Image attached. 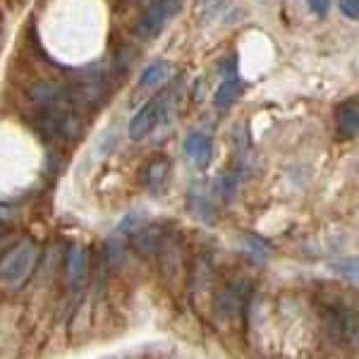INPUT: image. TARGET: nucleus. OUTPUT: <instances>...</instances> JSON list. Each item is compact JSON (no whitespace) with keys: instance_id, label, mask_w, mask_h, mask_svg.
Masks as SVG:
<instances>
[{"instance_id":"obj_8","label":"nucleus","mask_w":359,"mask_h":359,"mask_svg":"<svg viewBox=\"0 0 359 359\" xmlns=\"http://www.w3.org/2000/svg\"><path fill=\"white\" fill-rule=\"evenodd\" d=\"M184 154L196 168H206L213 158V139L208 132H189L184 139Z\"/></svg>"},{"instance_id":"obj_16","label":"nucleus","mask_w":359,"mask_h":359,"mask_svg":"<svg viewBox=\"0 0 359 359\" xmlns=\"http://www.w3.org/2000/svg\"><path fill=\"white\" fill-rule=\"evenodd\" d=\"M240 245L247 254H252L254 259H269V254H271L269 242L262 240V237H257V235H247V233L240 235Z\"/></svg>"},{"instance_id":"obj_10","label":"nucleus","mask_w":359,"mask_h":359,"mask_svg":"<svg viewBox=\"0 0 359 359\" xmlns=\"http://www.w3.org/2000/svg\"><path fill=\"white\" fill-rule=\"evenodd\" d=\"M335 130L343 139L355 137L359 132V101L350 98V101L340 103L335 111Z\"/></svg>"},{"instance_id":"obj_2","label":"nucleus","mask_w":359,"mask_h":359,"mask_svg":"<svg viewBox=\"0 0 359 359\" xmlns=\"http://www.w3.org/2000/svg\"><path fill=\"white\" fill-rule=\"evenodd\" d=\"M321 316L326 323L328 335L335 343H352L359 335V318L357 311L343 302H326L321 306Z\"/></svg>"},{"instance_id":"obj_15","label":"nucleus","mask_w":359,"mask_h":359,"mask_svg":"<svg viewBox=\"0 0 359 359\" xmlns=\"http://www.w3.org/2000/svg\"><path fill=\"white\" fill-rule=\"evenodd\" d=\"M331 271L338 273L340 278L350 283H357L359 285V257H345V259H338V262L331 264Z\"/></svg>"},{"instance_id":"obj_17","label":"nucleus","mask_w":359,"mask_h":359,"mask_svg":"<svg viewBox=\"0 0 359 359\" xmlns=\"http://www.w3.org/2000/svg\"><path fill=\"white\" fill-rule=\"evenodd\" d=\"M235 189H237V175H233V172H228V175L221 177V194L225 201H230L235 196Z\"/></svg>"},{"instance_id":"obj_7","label":"nucleus","mask_w":359,"mask_h":359,"mask_svg":"<svg viewBox=\"0 0 359 359\" xmlns=\"http://www.w3.org/2000/svg\"><path fill=\"white\" fill-rule=\"evenodd\" d=\"M170 172H172L170 161L165 156H154L142 168V184L151 194H163L168 189V182H170Z\"/></svg>"},{"instance_id":"obj_1","label":"nucleus","mask_w":359,"mask_h":359,"mask_svg":"<svg viewBox=\"0 0 359 359\" xmlns=\"http://www.w3.org/2000/svg\"><path fill=\"white\" fill-rule=\"evenodd\" d=\"M39 257H41V249L34 240H17L8 252L0 257V285L8 287V290H20L29 283V278L34 276L39 266Z\"/></svg>"},{"instance_id":"obj_14","label":"nucleus","mask_w":359,"mask_h":359,"mask_svg":"<svg viewBox=\"0 0 359 359\" xmlns=\"http://www.w3.org/2000/svg\"><path fill=\"white\" fill-rule=\"evenodd\" d=\"M163 247V237H161L158 228H147V230H139L137 233V249L147 257L151 254H158V249Z\"/></svg>"},{"instance_id":"obj_13","label":"nucleus","mask_w":359,"mask_h":359,"mask_svg":"<svg viewBox=\"0 0 359 359\" xmlns=\"http://www.w3.org/2000/svg\"><path fill=\"white\" fill-rule=\"evenodd\" d=\"M168 72H170L168 62H163V60L154 62V65H149L142 72V77H139V86H142V89H154V86H158V84L165 82Z\"/></svg>"},{"instance_id":"obj_20","label":"nucleus","mask_w":359,"mask_h":359,"mask_svg":"<svg viewBox=\"0 0 359 359\" xmlns=\"http://www.w3.org/2000/svg\"><path fill=\"white\" fill-rule=\"evenodd\" d=\"M15 237H13V233H8V230H0V257H3L5 252H8L10 247L15 245Z\"/></svg>"},{"instance_id":"obj_6","label":"nucleus","mask_w":359,"mask_h":359,"mask_svg":"<svg viewBox=\"0 0 359 359\" xmlns=\"http://www.w3.org/2000/svg\"><path fill=\"white\" fill-rule=\"evenodd\" d=\"M247 297V285L245 283H228L221 292L213 299V314H216L218 321H233V318L242 311V304H245Z\"/></svg>"},{"instance_id":"obj_19","label":"nucleus","mask_w":359,"mask_h":359,"mask_svg":"<svg viewBox=\"0 0 359 359\" xmlns=\"http://www.w3.org/2000/svg\"><path fill=\"white\" fill-rule=\"evenodd\" d=\"M306 3H309V10L316 17H326L328 10H331V5H333V0H306Z\"/></svg>"},{"instance_id":"obj_3","label":"nucleus","mask_w":359,"mask_h":359,"mask_svg":"<svg viewBox=\"0 0 359 359\" xmlns=\"http://www.w3.org/2000/svg\"><path fill=\"white\" fill-rule=\"evenodd\" d=\"M29 98H32L34 106H39L48 115L69 113L74 106V96L62 84L55 82H36L29 89Z\"/></svg>"},{"instance_id":"obj_11","label":"nucleus","mask_w":359,"mask_h":359,"mask_svg":"<svg viewBox=\"0 0 359 359\" xmlns=\"http://www.w3.org/2000/svg\"><path fill=\"white\" fill-rule=\"evenodd\" d=\"M240 94H242V79H237V77L223 79L221 86L216 89V96H213V106H216L218 111H228L237 98H240Z\"/></svg>"},{"instance_id":"obj_21","label":"nucleus","mask_w":359,"mask_h":359,"mask_svg":"<svg viewBox=\"0 0 359 359\" xmlns=\"http://www.w3.org/2000/svg\"><path fill=\"white\" fill-rule=\"evenodd\" d=\"M199 3H213V0H199Z\"/></svg>"},{"instance_id":"obj_9","label":"nucleus","mask_w":359,"mask_h":359,"mask_svg":"<svg viewBox=\"0 0 359 359\" xmlns=\"http://www.w3.org/2000/svg\"><path fill=\"white\" fill-rule=\"evenodd\" d=\"M65 273L72 285H79L86 278V273H89V252H86V247L79 245V242H74V245L67 249Z\"/></svg>"},{"instance_id":"obj_5","label":"nucleus","mask_w":359,"mask_h":359,"mask_svg":"<svg viewBox=\"0 0 359 359\" xmlns=\"http://www.w3.org/2000/svg\"><path fill=\"white\" fill-rule=\"evenodd\" d=\"M163 111H165V96H158V98H151L147 106H142L139 111L135 113V118L130 120V137L139 142L147 135H151L156 130V125L161 123L163 118Z\"/></svg>"},{"instance_id":"obj_12","label":"nucleus","mask_w":359,"mask_h":359,"mask_svg":"<svg viewBox=\"0 0 359 359\" xmlns=\"http://www.w3.org/2000/svg\"><path fill=\"white\" fill-rule=\"evenodd\" d=\"M189 206H192V211L201 221H213V218H216V206H213L208 192H204L201 187L192 189V194H189Z\"/></svg>"},{"instance_id":"obj_18","label":"nucleus","mask_w":359,"mask_h":359,"mask_svg":"<svg viewBox=\"0 0 359 359\" xmlns=\"http://www.w3.org/2000/svg\"><path fill=\"white\" fill-rule=\"evenodd\" d=\"M338 8L350 20H359V0H338Z\"/></svg>"},{"instance_id":"obj_4","label":"nucleus","mask_w":359,"mask_h":359,"mask_svg":"<svg viewBox=\"0 0 359 359\" xmlns=\"http://www.w3.org/2000/svg\"><path fill=\"white\" fill-rule=\"evenodd\" d=\"M177 10H180V0H156L151 8L142 15V20H139L137 36L139 39L156 36V34H158L161 29L168 25V20H170Z\"/></svg>"}]
</instances>
